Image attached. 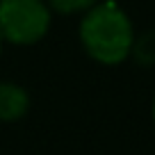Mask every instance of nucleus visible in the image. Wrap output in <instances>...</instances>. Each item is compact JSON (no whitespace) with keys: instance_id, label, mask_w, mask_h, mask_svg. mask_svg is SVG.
<instances>
[{"instance_id":"obj_3","label":"nucleus","mask_w":155,"mask_h":155,"mask_svg":"<svg viewBox=\"0 0 155 155\" xmlns=\"http://www.w3.org/2000/svg\"><path fill=\"white\" fill-rule=\"evenodd\" d=\"M28 89L12 80H0V123H16L30 112Z\"/></svg>"},{"instance_id":"obj_6","label":"nucleus","mask_w":155,"mask_h":155,"mask_svg":"<svg viewBox=\"0 0 155 155\" xmlns=\"http://www.w3.org/2000/svg\"><path fill=\"white\" fill-rule=\"evenodd\" d=\"M150 119H153V126H155V96H153V105H150Z\"/></svg>"},{"instance_id":"obj_5","label":"nucleus","mask_w":155,"mask_h":155,"mask_svg":"<svg viewBox=\"0 0 155 155\" xmlns=\"http://www.w3.org/2000/svg\"><path fill=\"white\" fill-rule=\"evenodd\" d=\"M98 0H46L50 14H59V16H82L96 5Z\"/></svg>"},{"instance_id":"obj_7","label":"nucleus","mask_w":155,"mask_h":155,"mask_svg":"<svg viewBox=\"0 0 155 155\" xmlns=\"http://www.w3.org/2000/svg\"><path fill=\"white\" fill-rule=\"evenodd\" d=\"M2 48H5V44H2V39H0V55H2Z\"/></svg>"},{"instance_id":"obj_1","label":"nucleus","mask_w":155,"mask_h":155,"mask_svg":"<svg viewBox=\"0 0 155 155\" xmlns=\"http://www.w3.org/2000/svg\"><path fill=\"white\" fill-rule=\"evenodd\" d=\"M135 37L137 32L130 16L116 2H96L78 23L82 50L103 66H119L126 62L132 53Z\"/></svg>"},{"instance_id":"obj_2","label":"nucleus","mask_w":155,"mask_h":155,"mask_svg":"<svg viewBox=\"0 0 155 155\" xmlns=\"http://www.w3.org/2000/svg\"><path fill=\"white\" fill-rule=\"evenodd\" d=\"M53 14L46 0H0V39L12 46H34L50 32Z\"/></svg>"},{"instance_id":"obj_4","label":"nucleus","mask_w":155,"mask_h":155,"mask_svg":"<svg viewBox=\"0 0 155 155\" xmlns=\"http://www.w3.org/2000/svg\"><path fill=\"white\" fill-rule=\"evenodd\" d=\"M130 57H135L137 64H141V66H153L155 64V30H146V32L137 34Z\"/></svg>"}]
</instances>
